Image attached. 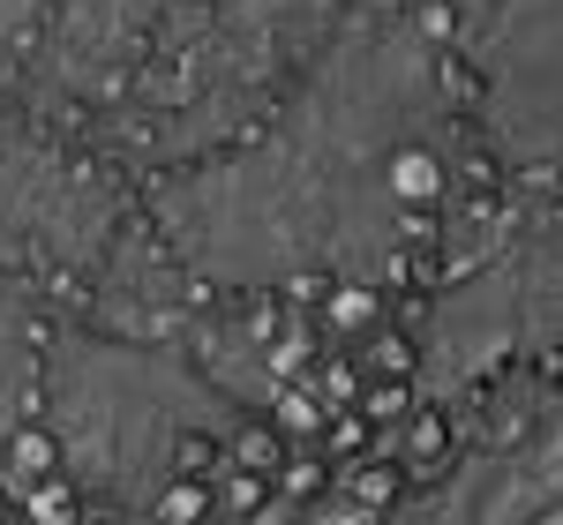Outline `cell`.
<instances>
[{
    "mask_svg": "<svg viewBox=\"0 0 563 525\" xmlns=\"http://www.w3.org/2000/svg\"><path fill=\"white\" fill-rule=\"evenodd\" d=\"M196 413H203V391L158 353H135V346L68 353L60 428H68L76 466L113 495H143L158 481L180 436L196 428Z\"/></svg>",
    "mask_w": 563,
    "mask_h": 525,
    "instance_id": "1",
    "label": "cell"
},
{
    "mask_svg": "<svg viewBox=\"0 0 563 525\" xmlns=\"http://www.w3.org/2000/svg\"><path fill=\"white\" fill-rule=\"evenodd\" d=\"M421 525H563V405L466 458L421 503Z\"/></svg>",
    "mask_w": 563,
    "mask_h": 525,
    "instance_id": "2",
    "label": "cell"
},
{
    "mask_svg": "<svg viewBox=\"0 0 563 525\" xmlns=\"http://www.w3.org/2000/svg\"><path fill=\"white\" fill-rule=\"evenodd\" d=\"M15 391H23V323H15V308L0 293V421H8Z\"/></svg>",
    "mask_w": 563,
    "mask_h": 525,
    "instance_id": "3",
    "label": "cell"
}]
</instances>
